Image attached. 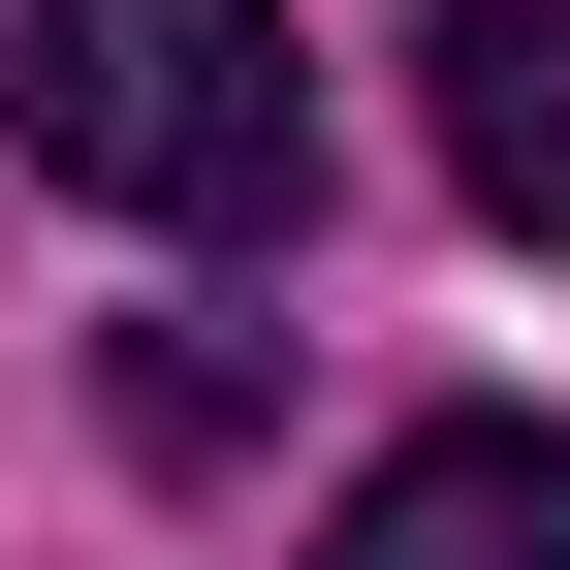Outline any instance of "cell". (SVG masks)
Here are the masks:
<instances>
[{
	"label": "cell",
	"mask_w": 570,
	"mask_h": 570,
	"mask_svg": "<svg viewBox=\"0 0 570 570\" xmlns=\"http://www.w3.org/2000/svg\"><path fill=\"white\" fill-rule=\"evenodd\" d=\"M32 159L96 223H285L317 96H285V0H32Z\"/></svg>",
	"instance_id": "obj_1"
},
{
	"label": "cell",
	"mask_w": 570,
	"mask_h": 570,
	"mask_svg": "<svg viewBox=\"0 0 570 570\" xmlns=\"http://www.w3.org/2000/svg\"><path fill=\"white\" fill-rule=\"evenodd\" d=\"M317 570H570V412H412L317 508Z\"/></svg>",
	"instance_id": "obj_2"
},
{
	"label": "cell",
	"mask_w": 570,
	"mask_h": 570,
	"mask_svg": "<svg viewBox=\"0 0 570 570\" xmlns=\"http://www.w3.org/2000/svg\"><path fill=\"white\" fill-rule=\"evenodd\" d=\"M412 63H444V190H475V223H539V254H570V0H444Z\"/></svg>",
	"instance_id": "obj_3"
}]
</instances>
